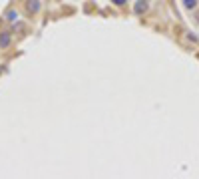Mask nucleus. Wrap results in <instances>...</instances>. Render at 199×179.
<instances>
[{
  "label": "nucleus",
  "instance_id": "nucleus-1",
  "mask_svg": "<svg viewBox=\"0 0 199 179\" xmlns=\"http://www.w3.org/2000/svg\"><path fill=\"white\" fill-rule=\"evenodd\" d=\"M28 10L32 12V10H38V4H36V0H34V4H28Z\"/></svg>",
  "mask_w": 199,
  "mask_h": 179
},
{
  "label": "nucleus",
  "instance_id": "nucleus-2",
  "mask_svg": "<svg viewBox=\"0 0 199 179\" xmlns=\"http://www.w3.org/2000/svg\"><path fill=\"white\" fill-rule=\"evenodd\" d=\"M113 2H116V4H124L126 0H113Z\"/></svg>",
  "mask_w": 199,
  "mask_h": 179
}]
</instances>
